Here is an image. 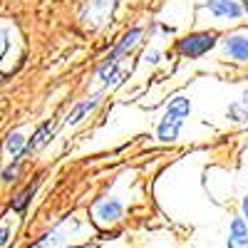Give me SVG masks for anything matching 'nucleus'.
<instances>
[{
    "mask_svg": "<svg viewBox=\"0 0 248 248\" xmlns=\"http://www.w3.org/2000/svg\"><path fill=\"white\" fill-rule=\"evenodd\" d=\"M206 8L216 17H241L243 15V8L236 0H206Z\"/></svg>",
    "mask_w": 248,
    "mask_h": 248,
    "instance_id": "423d86ee",
    "label": "nucleus"
},
{
    "mask_svg": "<svg viewBox=\"0 0 248 248\" xmlns=\"http://www.w3.org/2000/svg\"><path fill=\"white\" fill-rule=\"evenodd\" d=\"M226 246L229 248H248V223H246V218L236 216L231 221V231H229V238H226Z\"/></svg>",
    "mask_w": 248,
    "mask_h": 248,
    "instance_id": "39448f33",
    "label": "nucleus"
},
{
    "mask_svg": "<svg viewBox=\"0 0 248 248\" xmlns=\"http://www.w3.org/2000/svg\"><path fill=\"white\" fill-rule=\"evenodd\" d=\"M37 184H40V181H35L32 186H28L25 191H20V194L15 196V201H13V209H15V211H23L25 206H28V201L32 199V194H35V189H37Z\"/></svg>",
    "mask_w": 248,
    "mask_h": 248,
    "instance_id": "f8f14e48",
    "label": "nucleus"
},
{
    "mask_svg": "<svg viewBox=\"0 0 248 248\" xmlns=\"http://www.w3.org/2000/svg\"><path fill=\"white\" fill-rule=\"evenodd\" d=\"M122 214H124V206L117 199H102V201L94 203V216L102 223H114V221L122 218Z\"/></svg>",
    "mask_w": 248,
    "mask_h": 248,
    "instance_id": "20e7f679",
    "label": "nucleus"
},
{
    "mask_svg": "<svg viewBox=\"0 0 248 248\" xmlns=\"http://www.w3.org/2000/svg\"><path fill=\"white\" fill-rule=\"evenodd\" d=\"M238 105H241V109H243V112H246V117H248V90L243 92V97H241Z\"/></svg>",
    "mask_w": 248,
    "mask_h": 248,
    "instance_id": "2eb2a0df",
    "label": "nucleus"
},
{
    "mask_svg": "<svg viewBox=\"0 0 248 248\" xmlns=\"http://www.w3.org/2000/svg\"><path fill=\"white\" fill-rule=\"evenodd\" d=\"M189 112H191V102L179 94V97H174V99L169 102V107H167V112H164V114L184 119V117H189Z\"/></svg>",
    "mask_w": 248,
    "mask_h": 248,
    "instance_id": "1a4fd4ad",
    "label": "nucleus"
},
{
    "mask_svg": "<svg viewBox=\"0 0 248 248\" xmlns=\"http://www.w3.org/2000/svg\"><path fill=\"white\" fill-rule=\"evenodd\" d=\"M216 40H218L216 32H196V35H189V37L179 40L176 50H179L184 57L194 60V57H201L203 52H209V50L216 45Z\"/></svg>",
    "mask_w": 248,
    "mask_h": 248,
    "instance_id": "f03ea898",
    "label": "nucleus"
},
{
    "mask_svg": "<svg viewBox=\"0 0 248 248\" xmlns=\"http://www.w3.org/2000/svg\"><path fill=\"white\" fill-rule=\"evenodd\" d=\"M141 32H144L141 28H132V30H129L127 35L122 37V43H119V45H117V47H114V50L109 52L107 62H105V65L99 67V77L105 79V82H109V79L114 77V72H117V65H119V57H122L124 52H127L129 47H134V45L139 43V37H141Z\"/></svg>",
    "mask_w": 248,
    "mask_h": 248,
    "instance_id": "f257e3e1",
    "label": "nucleus"
},
{
    "mask_svg": "<svg viewBox=\"0 0 248 248\" xmlns=\"http://www.w3.org/2000/svg\"><path fill=\"white\" fill-rule=\"evenodd\" d=\"M47 134H52V129H50V122H45L43 127H40V129L35 132V137L30 139V144L25 147V154H30V152H35V149L43 147V144L47 141Z\"/></svg>",
    "mask_w": 248,
    "mask_h": 248,
    "instance_id": "9d476101",
    "label": "nucleus"
},
{
    "mask_svg": "<svg viewBox=\"0 0 248 248\" xmlns=\"http://www.w3.org/2000/svg\"><path fill=\"white\" fill-rule=\"evenodd\" d=\"M223 52L236 62H246L248 60V35L243 32H233L223 40Z\"/></svg>",
    "mask_w": 248,
    "mask_h": 248,
    "instance_id": "7ed1b4c3",
    "label": "nucleus"
},
{
    "mask_svg": "<svg viewBox=\"0 0 248 248\" xmlns=\"http://www.w3.org/2000/svg\"><path fill=\"white\" fill-rule=\"evenodd\" d=\"M17 164H20V159H15V161H13V167L3 171V179H5V181H13V179H15V174H17Z\"/></svg>",
    "mask_w": 248,
    "mask_h": 248,
    "instance_id": "4468645a",
    "label": "nucleus"
},
{
    "mask_svg": "<svg viewBox=\"0 0 248 248\" xmlns=\"http://www.w3.org/2000/svg\"><path fill=\"white\" fill-rule=\"evenodd\" d=\"M147 62H152V65H156V62H159V52H156V50H152V52L147 55Z\"/></svg>",
    "mask_w": 248,
    "mask_h": 248,
    "instance_id": "dca6fc26",
    "label": "nucleus"
},
{
    "mask_svg": "<svg viewBox=\"0 0 248 248\" xmlns=\"http://www.w3.org/2000/svg\"><path fill=\"white\" fill-rule=\"evenodd\" d=\"M181 124H184V119L164 114V119H161V124H159V129H156V137H159L161 141H174V139L179 137Z\"/></svg>",
    "mask_w": 248,
    "mask_h": 248,
    "instance_id": "0eeeda50",
    "label": "nucleus"
},
{
    "mask_svg": "<svg viewBox=\"0 0 248 248\" xmlns=\"http://www.w3.org/2000/svg\"><path fill=\"white\" fill-rule=\"evenodd\" d=\"M0 243H3V248L8 246V229H5V226H3V241H0Z\"/></svg>",
    "mask_w": 248,
    "mask_h": 248,
    "instance_id": "a211bd4d",
    "label": "nucleus"
},
{
    "mask_svg": "<svg viewBox=\"0 0 248 248\" xmlns=\"http://www.w3.org/2000/svg\"><path fill=\"white\" fill-rule=\"evenodd\" d=\"M226 114H229V119H233V122H243V119H248V117H246V112L241 109V105H238V102H236V105H231Z\"/></svg>",
    "mask_w": 248,
    "mask_h": 248,
    "instance_id": "ddd939ff",
    "label": "nucleus"
},
{
    "mask_svg": "<svg viewBox=\"0 0 248 248\" xmlns=\"http://www.w3.org/2000/svg\"><path fill=\"white\" fill-rule=\"evenodd\" d=\"M23 144H25L23 134H20V132H13V134H8V141H5V152H8L10 156H20V149H23Z\"/></svg>",
    "mask_w": 248,
    "mask_h": 248,
    "instance_id": "9b49d317",
    "label": "nucleus"
},
{
    "mask_svg": "<svg viewBox=\"0 0 248 248\" xmlns=\"http://www.w3.org/2000/svg\"><path fill=\"white\" fill-rule=\"evenodd\" d=\"M97 102H99V94H94V97H90V99H85V102H79V105H75V109L67 114V119H65V124H70V127H75V124L85 117L87 112H92L94 107H97Z\"/></svg>",
    "mask_w": 248,
    "mask_h": 248,
    "instance_id": "6e6552de",
    "label": "nucleus"
},
{
    "mask_svg": "<svg viewBox=\"0 0 248 248\" xmlns=\"http://www.w3.org/2000/svg\"><path fill=\"white\" fill-rule=\"evenodd\" d=\"M75 248H94V246H75Z\"/></svg>",
    "mask_w": 248,
    "mask_h": 248,
    "instance_id": "6ab92c4d",
    "label": "nucleus"
},
{
    "mask_svg": "<svg viewBox=\"0 0 248 248\" xmlns=\"http://www.w3.org/2000/svg\"><path fill=\"white\" fill-rule=\"evenodd\" d=\"M241 209H243V218L248 221V194L243 196V203H241Z\"/></svg>",
    "mask_w": 248,
    "mask_h": 248,
    "instance_id": "f3484780",
    "label": "nucleus"
}]
</instances>
